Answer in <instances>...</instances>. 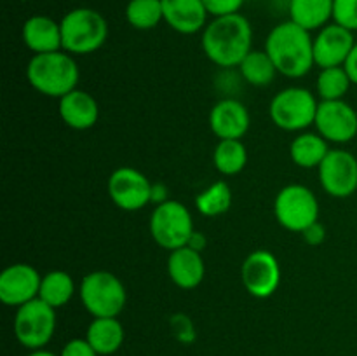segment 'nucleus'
I'll return each mask as SVG.
<instances>
[{
    "label": "nucleus",
    "mask_w": 357,
    "mask_h": 356,
    "mask_svg": "<svg viewBox=\"0 0 357 356\" xmlns=\"http://www.w3.org/2000/svg\"><path fill=\"white\" fill-rule=\"evenodd\" d=\"M232 206V191L223 180L215 181L195 195V208L204 216H220Z\"/></svg>",
    "instance_id": "obj_27"
},
{
    "label": "nucleus",
    "mask_w": 357,
    "mask_h": 356,
    "mask_svg": "<svg viewBox=\"0 0 357 356\" xmlns=\"http://www.w3.org/2000/svg\"><path fill=\"white\" fill-rule=\"evenodd\" d=\"M21 38L33 54L63 51L61 24L49 16L37 14L28 17L21 28Z\"/></svg>",
    "instance_id": "obj_20"
},
{
    "label": "nucleus",
    "mask_w": 357,
    "mask_h": 356,
    "mask_svg": "<svg viewBox=\"0 0 357 356\" xmlns=\"http://www.w3.org/2000/svg\"><path fill=\"white\" fill-rule=\"evenodd\" d=\"M352 80L344 66H331V68H321L317 75L316 89L321 101L344 100L351 87Z\"/></svg>",
    "instance_id": "obj_29"
},
{
    "label": "nucleus",
    "mask_w": 357,
    "mask_h": 356,
    "mask_svg": "<svg viewBox=\"0 0 357 356\" xmlns=\"http://www.w3.org/2000/svg\"><path fill=\"white\" fill-rule=\"evenodd\" d=\"M302 236H303V239H305V243H309L310 246H317V244L323 243L324 237H326V229L323 227V223L316 222V223H312L309 229L303 230Z\"/></svg>",
    "instance_id": "obj_33"
},
{
    "label": "nucleus",
    "mask_w": 357,
    "mask_h": 356,
    "mask_svg": "<svg viewBox=\"0 0 357 356\" xmlns=\"http://www.w3.org/2000/svg\"><path fill=\"white\" fill-rule=\"evenodd\" d=\"M59 117L68 128L86 131L100 119V105L87 91L73 89L72 93L59 98Z\"/></svg>",
    "instance_id": "obj_19"
},
{
    "label": "nucleus",
    "mask_w": 357,
    "mask_h": 356,
    "mask_svg": "<svg viewBox=\"0 0 357 356\" xmlns=\"http://www.w3.org/2000/svg\"><path fill=\"white\" fill-rule=\"evenodd\" d=\"M354 44V31L337 23H328L314 37V61L321 68L344 66Z\"/></svg>",
    "instance_id": "obj_15"
},
{
    "label": "nucleus",
    "mask_w": 357,
    "mask_h": 356,
    "mask_svg": "<svg viewBox=\"0 0 357 356\" xmlns=\"http://www.w3.org/2000/svg\"><path fill=\"white\" fill-rule=\"evenodd\" d=\"M79 77V66L66 51L33 54L26 65L28 84L37 93L58 100L77 89Z\"/></svg>",
    "instance_id": "obj_3"
},
{
    "label": "nucleus",
    "mask_w": 357,
    "mask_h": 356,
    "mask_svg": "<svg viewBox=\"0 0 357 356\" xmlns=\"http://www.w3.org/2000/svg\"><path fill=\"white\" fill-rule=\"evenodd\" d=\"M251 126L246 105L234 98H223L209 112V128L218 140H241Z\"/></svg>",
    "instance_id": "obj_16"
},
{
    "label": "nucleus",
    "mask_w": 357,
    "mask_h": 356,
    "mask_svg": "<svg viewBox=\"0 0 357 356\" xmlns=\"http://www.w3.org/2000/svg\"><path fill=\"white\" fill-rule=\"evenodd\" d=\"M59 356H100L87 342V339H72L63 346Z\"/></svg>",
    "instance_id": "obj_32"
},
{
    "label": "nucleus",
    "mask_w": 357,
    "mask_h": 356,
    "mask_svg": "<svg viewBox=\"0 0 357 356\" xmlns=\"http://www.w3.org/2000/svg\"><path fill=\"white\" fill-rule=\"evenodd\" d=\"M152 181L131 166L117 168L107 184L112 202L124 212H138L145 208L152 201Z\"/></svg>",
    "instance_id": "obj_10"
},
{
    "label": "nucleus",
    "mask_w": 357,
    "mask_h": 356,
    "mask_svg": "<svg viewBox=\"0 0 357 356\" xmlns=\"http://www.w3.org/2000/svg\"><path fill=\"white\" fill-rule=\"evenodd\" d=\"M330 150L328 142L319 133L303 131L289 145V156L296 166L303 168V170H312V168L321 166Z\"/></svg>",
    "instance_id": "obj_23"
},
{
    "label": "nucleus",
    "mask_w": 357,
    "mask_h": 356,
    "mask_svg": "<svg viewBox=\"0 0 357 356\" xmlns=\"http://www.w3.org/2000/svg\"><path fill=\"white\" fill-rule=\"evenodd\" d=\"M201 45L209 61L222 68H234L253 51V28L241 13L213 17L202 30Z\"/></svg>",
    "instance_id": "obj_1"
},
{
    "label": "nucleus",
    "mask_w": 357,
    "mask_h": 356,
    "mask_svg": "<svg viewBox=\"0 0 357 356\" xmlns=\"http://www.w3.org/2000/svg\"><path fill=\"white\" fill-rule=\"evenodd\" d=\"M164 21L181 35H194L208 24V9L202 0H162Z\"/></svg>",
    "instance_id": "obj_17"
},
{
    "label": "nucleus",
    "mask_w": 357,
    "mask_h": 356,
    "mask_svg": "<svg viewBox=\"0 0 357 356\" xmlns=\"http://www.w3.org/2000/svg\"><path fill=\"white\" fill-rule=\"evenodd\" d=\"M239 72L248 84L257 87H265L272 84L279 73L268 52L255 51V49L241 61Z\"/></svg>",
    "instance_id": "obj_26"
},
{
    "label": "nucleus",
    "mask_w": 357,
    "mask_h": 356,
    "mask_svg": "<svg viewBox=\"0 0 357 356\" xmlns=\"http://www.w3.org/2000/svg\"><path fill=\"white\" fill-rule=\"evenodd\" d=\"M314 126L326 142L349 143L357 136V112L345 100L319 101Z\"/></svg>",
    "instance_id": "obj_13"
},
{
    "label": "nucleus",
    "mask_w": 357,
    "mask_h": 356,
    "mask_svg": "<svg viewBox=\"0 0 357 356\" xmlns=\"http://www.w3.org/2000/svg\"><path fill=\"white\" fill-rule=\"evenodd\" d=\"M213 163L225 177L239 175L248 164V150L241 140H220L213 152Z\"/></svg>",
    "instance_id": "obj_25"
},
{
    "label": "nucleus",
    "mask_w": 357,
    "mask_h": 356,
    "mask_svg": "<svg viewBox=\"0 0 357 356\" xmlns=\"http://www.w3.org/2000/svg\"><path fill=\"white\" fill-rule=\"evenodd\" d=\"M79 297L93 318H117L128 302L124 283L110 271H93L84 276Z\"/></svg>",
    "instance_id": "obj_5"
},
{
    "label": "nucleus",
    "mask_w": 357,
    "mask_h": 356,
    "mask_svg": "<svg viewBox=\"0 0 357 356\" xmlns=\"http://www.w3.org/2000/svg\"><path fill=\"white\" fill-rule=\"evenodd\" d=\"M202 2L208 9L209 16L222 17L239 13L246 0H202Z\"/></svg>",
    "instance_id": "obj_31"
},
{
    "label": "nucleus",
    "mask_w": 357,
    "mask_h": 356,
    "mask_svg": "<svg viewBox=\"0 0 357 356\" xmlns=\"http://www.w3.org/2000/svg\"><path fill=\"white\" fill-rule=\"evenodd\" d=\"M333 23L357 30V0H333Z\"/></svg>",
    "instance_id": "obj_30"
},
{
    "label": "nucleus",
    "mask_w": 357,
    "mask_h": 356,
    "mask_svg": "<svg viewBox=\"0 0 357 356\" xmlns=\"http://www.w3.org/2000/svg\"><path fill=\"white\" fill-rule=\"evenodd\" d=\"M317 171L321 187L331 198H351L357 191V157L349 150H330Z\"/></svg>",
    "instance_id": "obj_12"
},
{
    "label": "nucleus",
    "mask_w": 357,
    "mask_h": 356,
    "mask_svg": "<svg viewBox=\"0 0 357 356\" xmlns=\"http://www.w3.org/2000/svg\"><path fill=\"white\" fill-rule=\"evenodd\" d=\"M344 68L347 70L352 84H357V42L354 44V47H352V51H351V54H349L347 61H345Z\"/></svg>",
    "instance_id": "obj_34"
},
{
    "label": "nucleus",
    "mask_w": 357,
    "mask_h": 356,
    "mask_svg": "<svg viewBox=\"0 0 357 356\" xmlns=\"http://www.w3.org/2000/svg\"><path fill=\"white\" fill-rule=\"evenodd\" d=\"M61 24L63 51L82 56L96 52L107 42L108 23L103 14L91 7H77L66 13Z\"/></svg>",
    "instance_id": "obj_4"
},
{
    "label": "nucleus",
    "mask_w": 357,
    "mask_h": 356,
    "mask_svg": "<svg viewBox=\"0 0 357 356\" xmlns=\"http://www.w3.org/2000/svg\"><path fill=\"white\" fill-rule=\"evenodd\" d=\"M167 274L171 281L181 290H194L202 283L206 274L204 258L201 251L192 246L178 248L169 251L167 257Z\"/></svg>",
    "instance_id": "obj_18"
},
{
    "label": "nucleus",
    "mask_w": 357,
    "mask_h": 356,
    "mask_svg": "<svg viewBox=\"0 0 357 356\" xmlns=\"http://www.w3.org/2000/svg\"><path fill=\"white\" fill-rule=\"evenodd\" d=\"M126 20L135 30H152L164 21L162 0H129L126 6Z\"/></svg>",
    "instance_id": "obj_28"
},
{
    "label": "nucleus",
    "mask_w": 357,
    "mask_h": 356,
    "mask_svg": "<svg viewBox=\"0 0 357 356\" xmlns=\"http://www.w3.org/2000/svg\"><path fill=\"white\" fill-rule=\"evenodd\" d=\"M149 227L152 239L167 251L188 246L195 232L190 209L174 199H167L153 208Z\"/></svg>",
    "instance_id": "obj_6"
},
{
    "label": "nucleus",
    "mask_w": 357,
    "mask_h": 356,
    "mask_svg": "<svg viewBox=\"0 0 357 356\" xmlns=\"http://www.w3.org/2000/svg\"><path fill=\"white\" fill-rule=\"evenodd\" d=\"M87 342L100 356H110L122 348L124 327L117 318H94L87 327Z\"/></svg>",
    "instance_id": "obj_21"
},
{
    "label": "nucleus",
    "mask_w": 357,
    "mask_h": 356,
    "mask_svg": "<svg viewBox=\"0 0 357 356\" xmlns=\"http://www.w3.org/2000/svg\"><path fill=\"white\" fill-rule=\"evenodd\" d=\"M274 215L286 230L302 234L312 223L319 222V201L305 185H286L275 195Z\"/></svg>",
    "instance_id": "obj_7"
},
{
    "label": "nucleus",
    "mask_w": 357,
    "mask_h": 356,
    "mask_svg": "<svg viewBox=\"0 0 357 356\" xmlns=\"http://www.w3.org/2000/svg\"><path fill=\"white\" fill-rule=\"evenodd\" d=\"M319 101L305 87H286L271 101L272 122L284 131H305L316 122Z\"/></svg>",
    "instance_id": "obj_8"
},
{
    "label": "nucleus",
    "mask_w": 357,
    "mask_h": 356,
    "mask_svg": "<svg viewBox=\"0 0 357 356\" xmlns=\"http://www.w3.org/2000/svg\"><path fill=\"white\" fill-rule=\"evenodd\" d=\"M26 356H59L56 353L47 351V349H35V351H30Z\"/></svg>",
    "instance_id": "obj_37"
},
{
    "label": "nucleus",
    "mask_w": 357,
    "mask_h": 356,
    "mask_svg": "<svg viewBox=\"0 0 357 356\" xmlns=\"http://www.w3.org/2000/svg\"><path fill=\"white\" fill-rule=\"evenodd\" d=\"M75 281L66 271H49L47 274L42 276L40 292L38 299L44 300L54 309L66 306L75 295Z\"/></svg>",
    "instance_id": "obj_24"
},
{
    "label": "nucleus",
    "mask_w": 357,
    "mask_h": 356,
    "mask_svg": "<svg viewBox=\"0 0 357 356\" xmlns=\"http://www.w3.org/2000/svg\"><path fill=\"white\" fill-rule=\"evenodd\" d=\"M166 192V187L160 184H153L152 187V201L157 202V205H160V202L167 201V195L164 194Z\"/></svg>",
    "instance_id": "obj_35"
},
{
    "label": "nucleus",
    "mask_w": 357,
    "mask_h": 356,
    "mask_svg": "<svg viewBox=\"0 0 357 356\" xmlns=\"http://www.w3.org/2000/svg\"><path fill=\"white\" fill-rule=\"evenodd\" d=\"M288 13L305 30H321L333 20V0H289Z\"/></svg>",
    "instance_id": "obj_22"
},
{
    "label": "nucleus",
    "mask_w": 357,
    "mask_h": 356,
    "mask_svg": "<svg viewBox=\"0 0 357 356\" xmlns=\"http://www.w3.org/2000/svg\"><path fill=\"white\" fill-rule=\"evenodd\" d=\"M265 51L274 61L278 72L289 79L307 75L316 65L312 35L291 20L272 28L265 42Z\"/></svg>",
    "instance_id": "obj_2"
},
{
    "label": "nucleus",
    "mask_w": 357,
    "mask_h": 356,
    "mask_svg": "<svg viewBox=\"0 0 357 356\" xmlns=\"http://www.w3.org/2000/svg\"><path fill=\"white\" fill-rule=\"evenodd\" d=\"M241 278L246 292L255 299H268L281 285V265L274 253L255 250L244 258Z\"/></svg>",
    "instance_id": "obj_11"
},
{
    "label": "nucleus",
    "mask_w": 357,
    "mask_h": 356,
    "mask_svg": "<svg viewBox=\"0 0 357 356\" xmlns=\"http://www.w3.org/2000/svg\"><path fill=\"white\" fill-rule=\"evenodd\" d=\"M42 276L24 262L9 265L0 274V300L9 307H21L38 299Z\"/></svg>",
    "instance_id": "obj_14"
},
{
    "label": "nucleus",
    "mask_w": 357,
    "mask_h": 356,
    "mask_svg": "<svg viewBox=\"0 0 357 356\" xmlns=\"http://www.w3.org/2000/svg\"><path fill=\"white\" fill-rule=\"evenodd\" d=\"M204 244H206V239H204V237H202V234L201 232H194V236H192V239H190V243H188V246H192V248H194V250L201 251L202 248H204Z\"/></svg>",
    "instance_id": "obj_36"
},
{
    "label": "nucleus",
    "mask_w": 357,
    "mask_h": 356,
    "mask_svg": "<svg viewBox=\"0 0 357 356\" xmlns=\"http://www.w3.org/2000/svg\"><path fill=\"white\" fill-rule=\"evenodd\" d=\"M56 309L42 299L30 300L17 307L14 316V335L28 351L44 349L56 332Z\"/></svg>",
    "instance_id": "obj_9"
}]
</instances>
